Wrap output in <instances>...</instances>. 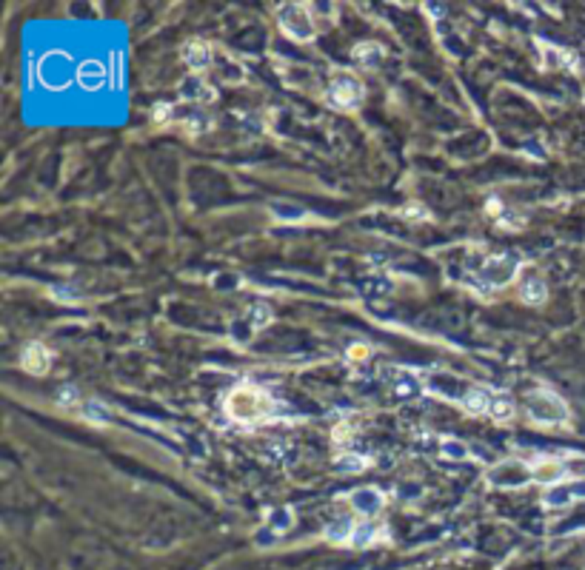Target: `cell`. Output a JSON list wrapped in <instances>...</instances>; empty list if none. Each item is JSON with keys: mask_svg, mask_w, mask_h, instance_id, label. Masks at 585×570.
<instances>
[{"mask_svg": "<svg viewBox=\"0 0 585 570\" xmlns=\"http://www.w3.org/2000/svg\"><path fill=\"white\" fill-rule=\"evenodd\" d=\"M251 331H254V328L246 322V317H243V320H234V322H231V337L237 340V342H246Z\"/></svg>", "mask_w": 585, "mask_h": 570, "instance_id": "28", "label": "cell"}, {"mask_svg": "<svg viewBox=\"0 0 585 570\" xmlns=\"http://www.w3.org/2000/svg\"><path fill=\"white\" fill-rule=\"evenodd\" d=\"M271 408H274L271 399L254 385H237L226 396V414L234 422H243V425L263 422L271 414Z\"/></svg>", "mask_w": 585, "mask_h": 570, "instance_id": "1", "label": "cell"}, {"mask_svg": "<svg viewBox=\"0 0 585 570\" xmlns=\"http://www.w3.org/2000/svg\"><path fill=\"white\" fill-rule=\"evenodd\" d=\"M348 502H351V508H354L357 513H363L366 519H371V516H377L383 511L386 496L377 488H357L354 493L348 496Z\"/></svg>", "mask_w": 585, "mask_h": 570, "instance_id": "8", "label": "cell"}, {"mask_svg": "<svg viewBox=\"0 0 585 570\" xmlns=\"http://www.w3.org/2000/svg\"><path fill=\"white\" fill-rule=\"evenodd\" d=\"M403 214H406V217H411V214H417L420 220H429V211H426V208H420V205H408Z\"/></svg>", "mask_w": 585, "mask_h": 570, "instance_id": "31", "label": "cell"}, {"mask_svg": "<svg viewBox=\"0 0 585 570\" xmlns=\"http://www.w3.org/2000/svg\"><path fill=\"white\" fill-rule=\"evenodd\" d=\"M351 57L357 60V66L374 71V68H380V63L386 60V49L377 40H363V43H357L354 49H351Z\"/></svg>", "mask_w": 585, "mask_h": 570, "instance_id": "9", "label": "cell"}, {"mask_svg": "<svg viewBox=\"0 0 585 570\" xmlns=\"http://www.w3.org/2000/svg\"><path fill=\"white\" fill-rule=\"evenodd\" d=\"M180 98L183 100H192V103H212L215 100V89L195 75V77H189V80L180 86Z\"/></svg>", "mask_w": 585, "mask_h": 570, "instance_id": "12", "label": "cell"}, {"mask_svg": "<svg viewBox=\"0 0 585 570\" xmlns=\"http://www.w3.org/2000/svg\"><path fill=\"white\" fill-rule=\"evenodd\" d=\"M485 479L494 488H525L528 482H534V470L520 459H503L485 473Z\"/></svg>", "mask_w": 585, "mask_h": 570, "instance_id": "5", "label": "cell"}, {"mask_svg": "<svg viewBox=\"0 0 585 570\" xmlns=\"http://www.w3.org/2000/svg\"><path fill=\"white\" fill-rule=\"evenodd\" d=\"M488 416L494 422H508L514 416V402L508 394H494L491 396V405H488Z\"/></svg>", "mask_w": 585, "mask_h": 570, "instance_id": "16", "label": "cell"}, {"mask_svg": "<svg viewBox=\"0 0 585 570\" xmlns=\"http://www.w3.org/2000/svg\"><path fill=\"white\" fill-rule=\"evenodd\" d=\"M525 414L537 425H566L571 419V411L563 402V396H557L548 388H537L525 396Z\"/></svg>", "mask_w": 585, "mask_h": 570, "instance_id": "2", "label": "cell"}, {"mask_svg": "<svg viewBox=\"0 0 585 570\" xmlns=\"http://www.w3.org/2000/svg\"><path fill=\"white\" fill-rule=\"evenodd\" d=\"M363 98H366L363 83L354 75H348V71L334 75L329 89H325V103H329L332 109H337V111H354L363 103Z\"/></svg>", "mask_w": 585, "mask_h": 570, "instance_id": "3", "label": "cell"}, {"mask_svg": "<svg viewBox=\"0 0 585 570\" xmlns=\"http://www.w3.org/2000/svg\"><path fill=\"white\" fill-rule=\"evenodd\" d=\"M540 52H543L548 68H577V57L571 52H563L551 43H543V40H540Z\"/></svg>", "mask_w": 585, "mask_h": 570, "instance_id": "14", "label": "cell"}, {"mask_svg": "<svg viewBox=\"0 0 585 570\" xmlns=\"http://www.w3.org/2000/svg\"><path fill=\"white\" fill-rule=\"evenodd\" d=\"M380 531L374 528V525H360V528H354V536H351V544L354 548H363V544H371L374 542V536H377Z\"/></svg>", "mask_w": 585, "mask_h": 570, "instance_id": "25", "label": "cell"}, {"mask_svg": "<svg viewBox=\"0 0 585 570\" xmlns=\"http://www.w3.org/2000/svg\"><path fill=\"white\" fill-rule=\"evenodd\" d=\"M354 536V525H351V519H334L325 525V539H332V542H343V539H351Z\"/></svg>", "mask_w": 585, "mask_h": 570, "instance_id": "19", "label": "cell"}, {"mask_svg": "<svg viewBox=\"0 0 585 570\" xmlns=\"http://www.w3.org/2000/svg\"><path fill=\"white\" fill-rule=\"evenodd\" d=\"M520 297H523L528 305H540V302H546V297H548V285H546V279L537 277V274L528 277V279H523Z\"/></svg>", "mask_w": 585, "mask_h": 570, "instance_id": "15", "label": "cell"}, {"mask_svg": "<svg viewBox=\"0 0 585 570\" xmlns=\"http://www.w3.org/2000/svg\"><path fill=\"white\" fill-rule=\"evenodd\" d=\"M271 533H274L271 528H266V531H260V533H257V544H269V542H271Z\"/></svg>", "mask_w": 585, "mask_h": 570, "instance_id": "32", "label": "cell"}, {"mask_svg": "<svg viewBox=\"0 0 585 570\" xmlns=\"http://www.w3.org/2000/svg\"><path fill=\"white\" fill-rule=\"evenodd\" d=\"M274 320V314H271V308L269 305H263V302H257V305H251L249 308V314H246V322L254 328V331H260V328H266L269 322Z\"/></svg>", "mask_w": 585, "mask_h": 570, "instance_id": "20", "label": "cell"}, {"mask_svg": "<svg viewBox=\"0 0 585 570\" xmlns=\"http://www.w3.org/2000/svg\"><path fill=\"white\" fill-rule=\"evenodd\" d=\"M269 211H271V217L280 220V223H300V220L309 217L300 205H291V203H271Z\"/></svg>", "mask_w": 585, "mask_h": 570, "instance_id": "17", "label": "cell"}, {"mask_svg": "<svg viewBox=\"0 0 585 570\" xmlns=\"http://www.w3.org/2000/svg\"><path fill=\"white\" fill-rule=\"evenodd\" d=\"M348 356H351V360H366V356H368V348H366V345H351Z\"/></svg>", "mask_w": 585, "mask_h": 570, "instance_id": "30", "label": "cell"}, {"mask_svg": "<svg viewBox=\"0 0 585 570\" xmlns=\"http://www.w3.org/2000/svg\"><path fill=\"white\" fill-rule=\"evenodd\" d=\"M294 525V511L291 508H277L271 511V519H269V528L277 533V531H289Z\"/></svg>", "mask_w": 585, "mask_h": 570, "instance_id": "21", "label": "cell"}, {"mask_svg": "<svg viewBox=\"0 0 585 570\" xmlns=\"http://www.w3.org/2000/svg\"><path fill=\"white\" fill-rule=\"evenodd\" d=\"M531 470H534V482H540V485H559L566 479V465L559 462V459H537L534 465H531Z\"/></svg>", "mask_w": 585, "mask_h": 570, "instance_id": "10", "label": "cell"}, {"mask_svg": "<svg viewBox=\"0 0 585 570\" xmlns=\"http://www.w3.org/2000/svg\"><path fill=\"white\" fill-rule=\"evenodd\" d=\"M20 365H23V371H29L35 376L49 374V368H52V351L46 348L43 342H29L26 348L20 351Z\"/></svg>", "mask_w": 585, "mask_h": 570, "instance_id": "7", "label": "cell"}, {"mask_svg": "<svg viewBox=\"0 0 585 570\" xmlns=\"http://www.w3.org/2000/svg\"><path fill=\"white\" fill-rule=\"evenodd\" d=\"M55 399H57V405H78V402H80V391H78V385H60L57 394H55Z\"/></svg>", "mask_w": 585, "mask_h": 570, "instance_id": "26", "label": "cell"}, {"mask_svg": "<svg viewBox=\"0 0 585 570\" xmlns=\"http://www.w3.org/2000/svg\"><path fill=\"white\" fill-rule=\"evenodd\" d=\"M334 468H337L340 473H363V470L368 468V459L360 457V454H354V450H345L343 457H337Z\"/></svg>", "mask_w": 585, "mask_h": 570, "instance_id": "18", "label": "cell"}, {"mask_svg": "<svg viewBox=\"0 0 585 570\" xmlns=\"http://www.w3.org/2000/svg\"><path fill=\"white\" fill-rule=\"evenodd\" d=\"M517 277V259L511 254H494L480 266V285L483 288H503Z\"/></svg>", "mask_w": 585, "mask_h": 570, "instance_id": "6", "label": "cell"}, {"mask_svg": "<svg viewBox=\"0 0 585 570\" xmlns=\"http://www.w3.org/2000/svg\"><path fill=\"white\" fill-rule=\"evenodd\" d=\"M277 23H280V29L297 43H309L317 35L309 6H303V3H283L277 9Z\"/></svg>", "mask_w": 585, "mask_h": 570, "instance_id": "4", "label": "cell"}, {"mask_svg": "<svg viewBox=\"0 0 585 570\" xmlns=\"http://www.w3.org/2000/svg\"><path fill=\"white\" fill-rule=\"evenodd\" d=\"M183 57H186V66H189L195 75L197 71H206L208 63H212V49H208V43L200 40V37H192L189 43H186V49H183Z\"/></svg>", "mask_w": 585, "mask_h": 570, "instance_id": "11", "label": "cell"}, {"mask_svg": "<svg viewBox=\"0 0 585 570\" xmlns=\"http://www.w3.org/2000/svg\"><path fill=\"white\" fill-rule=\"evenodd\" d=\"M83 419H89L91 425H106L111 419V414L100 405V402H86V405H83Z\"/></svg>", "mask_w": 585, "mask_h": 570, "instance_id": "23", "label": "cell"}, {"mask_svg": "<svg viewBox=\"0 0 585 570\" xmlns=\"http://www.w3.org/2000/svg\"><path fill=\"white\" fill-rule=\"evenodd\" d=\"M571 502V488H566V485H554L548 493H546V505L548 508H563V505H568Z\"/></svg>", "mask_w": 585, "mask_h": 570, "instance_id": "24", "label": "cell"}, {"mask_svg": "<svg viewBox=\"0 0 585 570\" xmlns=\"http://www.w3.org/2000/svg\"><path fill=\"white\" fill-rule=\"evenodd\" d=\"M491 391H485V388H477V385H471L468 388V394L462 396V402L460 405L468 411V414H488V405H491Z\"/></svg>", "mask_w": 585, "mask_h": 570, "instance_id": "13", "label": "cell"}, {"mask_svg": "<svg viewBox=\"0 0 585 570\" xmlns=\"http://www.w3.org/2000/svg\"><path fill=\"white\" fill-rule=\"evenodd\" d=\"M440 450H442V457H449V459H468V454L471 450L465 448V442H460V439H442L440 442Z\"/></svg>", "mask_w": 585, "mask_h": 570, "instance_id": "22", "label": "cell"}, {"mask_svg": "<svg viewBox=\"0 0 585 570\" xmlns=\"http://www.w3.org/2000/svg\"><path fill=\"white\" fill-rule=\"evenodd\" d=\"M152 117H154V123H157V126H166V123L172 120V106H169V103H160V106L154 109V114H152Z\"/></svg>", "mask_w": 585, "mask_h": 570, "instance_id": "29", "label": "cell"}, {"mask_svg": "<svg viewBox=\"0 0 585 570\" xmlns=\"http://www.w3.org/2000/svg\"><path fill=\"white\" fill-rule=\"evenodd\" d=\"M212 285L220 291H231V288H237L240 285V274H228V271H220L212 277Z\"/></svg>", "mask_w": 585, "mask_h": 570, "instance_id": "27", "label": "cell"}]
</instances>
